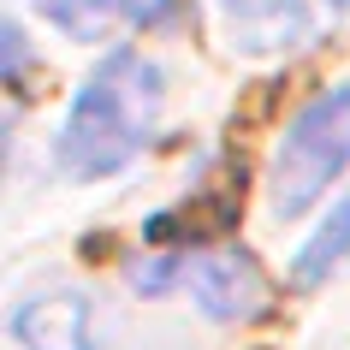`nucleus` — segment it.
<instances>
[{
    "instance_id": "obj_3",
    "label": "nucleus",
    "mask_w": 350,
    "mask_h": 350,
    "mask_svg": "<svg viewBox=\"0 0 350 350\" xmlns=\"http://www.w3.org/2000/svg\"><path fill=\"white\" fill-rule=\"evenodd\" d=\"M178 273L190 279V297H196L214 321H250V314H261V303H267V279H261V267L243 256V250L190 256Z\"/></svg>"
},
{
    "instance_id": "obj_4",
    "label": "nucleus",
    "mask_w": 350,
    "mask_h": 350,
    "mask_svg": "<svg viewBox=\"0 0 350 350\" xmlns=\"http://www.w3.org/2000/svg\"><path fill=\"white\" fill-rule=\"evenodd\" d=\"M12 338L24 350H101L95 345V314L77 291H42L30 303H18Z\"/></svg>"
},
{
    "instance_id": "obj_6",
    "label": "nucleus",
    "mask_w": 350,
    "mask_h": 350,
    "mask_svg": "<svg viewBox=\"0 0 350 350\" xmlns=\"http://www.w3.org/2000/svg\"><path fill=\"white\" fill-rule=\"evenodd\" d=\"M345 256H350V196L338 202V214H332V220L321 226L309 243H303V256L291 261V279L303 285V291H309V285H321V279H327Z\"/></svg>"
},
{
    "instance_id": "obj_2",
    "label": "nucleus",
    "mask_w": 350,
    "mask_h": 350,
    "mask_svg": "<svg viewBox=\"0 0 350 350\" xmlns=\"http://www.w3.org/2000/svg\"><path fill=\"white\" fill-rule=\"evenodd\" d=\"M350 166V83L321 90L309 107L291 119L285 143L273 154V214L297 220L309 214L327 185Z\"/></svg>"
},
{
    "instance_id": "obj_8",
    "label": "nucleus",
    "mask_w": 350,
    "mask_h": 350,
    "mask_svg": "<svg viewBox=\"0 0 350 350\" xmlns=\"http://www.w3.org/2000/svg\"><path fill=\"white\" fill-rule=\"evenodd\" d=\"M125 12L137 24H166V18H178L185 12V0H125Z\"/></svg>"
},
{
    "instance_id": "obj_5",
    "label": "nucleus",
    "mask_w": 350,
    "mask_h": 350,
    "mask_svg": "<svg viewBox=\"0 0 350 350\" xmlns=\"http://www.w3.org/2000/svg\"><path fill=\"white\" fill-rule=\"evenodd\" d=\"M226 36L243 54H279L309 36V0H226Z\"/></svg>"
},
{
    "instance_id": "obj_9",
    "label": "nucleus",
    "mask_w": 350,
    "mask_h": 350,
    "mask_svg": "<svg viewBox=\"0 0 350 350\" xmlns=\"http://www.w3.org/2000/svg\"><path fill=\"white\" fill-rule=\"evenodd\" d=\"M338 6H350V0H338Z\"/></svg>"
},
{
    "instance_id": "obj_7",
    "label": "nucleus",
    "mask_w": 350,
    "mask_h": 350,
    "mask_svg": "<svg viewBox=\"0 0 350 350\" xmlns=\"http://www.w3.org/2000/svg\"><path fill=\"white\" fill-rule=\"evenodd\" d=\"M36 6L77 42H95L101 30H107L113 12H125V0H36Z\"/></svg>"
},
{
    "instance_id": "obj_1",
    "label": "nucleus",
    "mask_w": 350,
    "mask_h": 350,
    "mask_svg": "<svg viewBox=\"0 0 350 350\" xmlns=\"http://www.w3.org/2000/svg\"><path fill=\"white\" fill-rule=\"evenodd\" d=\"M161 113V66L131 48H113L95 77L77 90L66 131H59V166L72 178H107L148 143Z\"/></svg>"
}]
</instances>
